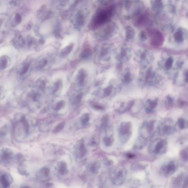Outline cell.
<instances>
[{"label": "cell", "mask_w": 188, "mask_h": 188, "mask_svg": "<svg viewBox=\"0 0 188 188\" xmlns=\"http://www.w3.org/2000/svg\"><path fill=\"white\" fill-rule=\"evenodd\" d=\"M167 143L163 139L158 138L154 141L150 146V150L155 154H161L166 150Z\"/></svg>", "instance_id": "cell-1"}, {"label": "cell", "mask_w": 188, "mask_h": 188, "mask_svg": "<svg viewBox=\"0 0 188 188\" xmlns=\"http://www.w3.org/2000/svg\"><path fill=\"white\" fill-rule=\"evenodd\" d=\"M132 124L130 122H123L119 128L120 139L123 142H126L131 135Z\"/></svg>", "instance_id": "cell-2"}, {"label": "cell", "mask_w": 188, "mask_h": 188, "mask_svg": "<svg viewBox=\"0 0 188 188\" xmlns=\"http://www.w3.org/2000/svg\"><path fill=\"white\" fill-rule=\"evenodd\" d=\"M161 135H169L173 132L175 127L173 122L171 119H167L161 124L158 128Z\"/></svg>", "instance_id": "cell-3"}, {"label": "cell", "mask_w": 188, "mask_h": 188, "mask_svg": "<svg viewBox=\"0 0 188 188\" xmlns=\"http://www.w3.org/2000/svg\"><path fill=\"white\" fill-rule=\"evenodd\" d=\"M13 152L8 148H3L0 152V160L4 165H7L11 163L15 158Z\"/></svg>", "instance_id": "cell-4"}, {"label": "cell", "mask_w": 188, "mask_h": 188, "mask_svg": "<svg viewBox=\"0 0 188 188\" xmlns=\"http://www.w3.org/2000/svg\"><path fill=\"white\" fill-rule=\"evenodd\" d=\"M126 171L124 169H119L115 174V182L117 185H121L124 181L126 176Z\"/></svg>", "instance_id": "cell-5"}, {"label": "cell", "mask_w": 188, "mask_h": 188, "mask_svg": "<svg viewBox=\"0 0 188 188\" xmlns=\"http://www.w3.org/2000/svg\"><path fill=\"white\" fill-rule=\"evenodd\" d=\"M12 179L11 176L6 174L0 176V188H7L11 185Z\"/></svg>", "instance_id": "cell-6"}, {"label": "cell", "mask_w": 188, "mask_h": 188, "mask_svg": "<svg viewBox=\"0 0 188 188\" xmlns=\"http://www.w3.org/2000/svg\"><path fill=\"white\" fill-rule=\"evenodd\" d=\"M176 165L174 162H170L168 164L162 167V171L165 175L168 176L172 174L176 171Z\"/></svg>", "instance_id": "cell-7"}, {"label": "cell", "mask_w": 188, "mask_h": 188, "mask_svg": "<svg viewBox=\"0 0 188 188\" xmlns=\"http://www.w3.org/2000/svg\"><path fill=\"white\" fill-rule=\"evenodd\" d=\"M158 104V100L156 99L154 100H148L146 102L145 108L147 113H152L155 109Z\"/></svg>", "instance_id": "cell-8"}, {"label": "cell", "mask_w": 188, "mask_h": 188, "mask_svg": "<svg viewBox=\"0 0 188 188\" xmlns=\"http://www.w3.org/2000/svg\"><path fill=\"white\" fill-rule=\"evenodd\" d=\"M58 173L62 175L67 174L69 172L68 166L66 163L64 161H61L58 163Z\"/></svg>", "instance_id": "cell-9"}, {"label": "cell", "mask_w": 188, "mask_h": 188, "mask_svg": "<svg viewBox=\"0 0 188 188\" xmlns=\"http://www.w3.org/2000/svg\"><path fill=\"white\" fill-rule=\"evenodd\" d=\"M50 170L47 167H44L40 169L37 173L36 176L40 178H46L49 176Z\"/></svg>", "instance_id": "cell-10"}, {"label": "cell", "mask_w": 188, "mask_h": 188, "mask_svg": "<svg viewBox=\"0 0 188 188\" xmlns=\"http://www.w3.org/2000/svg\"><path fill=\"white\" fill-rule=\"evenodd\" d=\"M155 36L152 38V44L155 46L161 44H162L163 37L162 34L158 31L154 33Z\"/></svg>", "instance_id": "cell-11"}, {"label": "cell", "mask_w": 188, "mask_h": 188, "mask_svg": "<svg viewBox=\"0 0 188 188\" xmlns=\"http://www.w3.org/2000/svg\"><path fill=\"white\" fill-rule=\"evenodd\" d=\"M148 140L147 138L140 136L138 138L136 143V146L138 148H141L144 147L147 144Z\"/></svg>", "instance_id": "cell-12"}, {"label": "cell", "mask_w": 188, "mask_h": 188, "mask_svg": "<svg viewBox=\"0 0 188 188\" xmlns=\"http://www.w3.org/2000/svg\"><path fill=\"white\" fill-rule=\"evenodd\" d=\"M126 33L127 39H132L134 36V30L130 26H127L126 27Z\"/></svg>", "instance_id": "cell-13"}, {"label": "cell", "mask_w": 188, "mask_h": 188, "mask_svg": "<svg viewBox=\"0 0 188 188\" xmlns=\"http://www.w3.org/2000/svg\"><path fill=\"white\" fill-rule=\"evenodd\" d=\"M174 38L175 40L178 42H181L183 41L184 37L183 35V32L181 30H178L175 33L174 35Z\"/></svg>", "instance_id": "cell-14"}, {"label": "cell", "mask_w": 188, "mask_h": 188, "mask_svg": "<svg viewBox=\"0 0 188 188\" xmlns=\"http://www.w3.org/2000/svg\"><path fill=\"white\" fill-rule=\"evenodd\" d=\"M18 171L20 175L23 176H27L29 175L28 173L25 169L23 164H20L18 168Z\"/></svg>", "instance_id": "cell-15"}, {"label": "cell", "mask_w": 188, "mask_h": 188, "mask_svg": "<svg viewBox=\"0 0 188 188\" xmlns=\"http://www.w3.org/2000/svg\"><path fill=\"white\" fill-rule=\"evenodd\" d=\"M86 149L85 146L83 142H81L79 147V154L80 157L82 158L85 155L86 153Z\"/></svg>", "instance_id": "cell-16"}, {"label": "cell", "mask_w": 188, "mask_h": 188, "mask_svg": "<svg viewBox=\"0 0 188 188\" xmlns=\"http://www.w3.org/2000/svg\"><path fill=\"white\" fill-rule=\"evenodd\" d=\"M174 100L170 96H167L165 100V104L167 107H171L173 105Z\"/></svg>", "instance_id": "cell-17"}, {"label": "cell", "mask_w": 188, "mask_h": 188, "mask_svg": "<svg viewBox=\"0 0 188 188\" xmlns=\"http://www.w3.org/2000/svg\"><path fill=\"white\" fill-rule=\"evenodd\" d=\"M65 124L66 123L65 122H62L60 123L53 129V133H57L59 132H60L61 130H62L63 129Z\"/></svg>", "instance_id": "cell-18"}, {"label": "cell", "mask_w": 188, "mask_h": 188, "mask_svg": "<svg viewBox=\"0 0 188 188\" xmlns=\"http://www.w3.org/2000/svg\"><path fill=\"white\" fill-rule=\"evenodd\" d=\"M100 165L97 162H95L93 163L91 167V171L93 173H96L99 170Z\"/></svg>", "instance_id": "cell-19"}, {"label": "cell", "mask_w": 188, "mask_h": 188, "mask_svg": "<svg viewBox=\"0 0 188 188\" xmlns=\"http://www.w3.org/2000/svg\"><path fill=\"white\" fill-rule=\"evenodd\" d=\"M173 64V59L171 57H169L166 60L165 63V66L167 70L171 69Z\"/></svg>", "instance_id": "cell-20"}, {"label": "cell", "mask_w": 188, "mask_h": 188, "mask_svg": "<svg viewBox=\"0 0 188 188\" xmlns=\"http://www.w3.org/2000/svg\"><path fill=\"white\" fill-rule=\"evenodd\" d=\"M104 142L106 146H110L112 145L113 139L110 137H105L104 138Z\"/></svg>", "instance_id": "cell-21"}, {"label": "cell", "mask_w": 188, "mask_h": 188, "mask_svg": "<svg viewBox=\"0 0 188 188\" xmlns=\"http://www.w3.org/2000/svg\"><path fill=\"white\" fill-rule=\"evenodd\" d=\"M177 124L179 128L181 129H185L186 127V122L185 119L183 118L179 119L177 121Z\"/></svg>", "instance_id": "cell-22"}, {"label": "cell", "mask_w": 188, "mask_h": 188, "mask_svg": "<svg viewBox=\"0 0 188 188\" xmlns=\"http://www.w3.org/2000/svg\"><path fill=\"white\" fill-rule=\"evenodd\" d=\"M89 116L88 114H85L82 115L81 118V121L82 124H86L88 123L89 120Z\"/></svg>", "instance_id": "cell-23"}, {"label": "cell", "mask_w": 188, "mask_h": 188, "mask_svg": "<svg viewBox=\"0 0 188 188\" xmlns=\"http://www.w3.org/2000/svg\"><path fill=\"white\" fill-rule=\"evenodd\" d=\"M132 80V77L131 74L129 72H127L124 75L122 78V81L125 83H128Z\"/></svg>", "instance_id": "cell-24"}, {"label": "cell", "mask_w": 188, "mask_h": 188, "mask_svg": "<svg viewBox=\"0 0 188 188\" xmlns=\"http://www.w3.org/2000/svg\"><path fill=\"white\" fill-rule=\"evenodd\" d=\"M14 159L16 160V162L20 164H22L24 160V156L21 154H19L16 155V157H15Z\"/></svg>", "instance_id": "cell-25"}, {"label": "cell", "mask_w": 188, "mask_h": 188, "mask_svg": "<svg viewBox=\"0 0 188 188\" xmlns=\"http://www.w3.org/2000/svg\"><path fill=\"white\" fill-rule=\"evenodd\" d=\"M113 87L111 86H109L107 87L104 91V94H105V96H109V95H111Z\"/></svg>", "instance_id": "cell-26"}, {"label": "cell", "mask_w": 188, "mask_h": 188, "mask_svg": "<svg viewBox=\"0 0 188 188\" xmlns=\"http://www.w3.org/2000/svg\"><path fill=\"white\" fill-rule=\"evenodd\" d=\"M65 105V102L63 101H60L57 104L56 106L55 110L56 111H58L60 110Z\"/></svg>", "instance_id": "cell-27"}, {"label": "cell", "mask_w": 188, "mask_h": 188, "mask_svg": "<svg viewBox=\"0 0 188 188\" xmlns=\"http://www.w3.org/2000/svg\"><path fill=\"white\" fill-rule=\"evenodd\" d=\"M82 96H83V94L82 93L77 95L75 98V103H79L80 102L81 99H82Z\"/></svg>", "instance_id": "cell-28"}, {"label": "cell", "mask_w": 188, "mask_h": 188, "mask_svg": "<svg viewBox=\"0 0 188 188\" xmlns=\"http://www.w3.org/2000/svg\"><path fill=\"white\" fill-rule=\"evenodd\" d=\"M140 38L142 40H146L147 39V34L144 31H142L140 33Z\"/></svg>", "instance_id": "cell-29"}, {"label": "cell", "mask_w": 188, "mask_h": 188, "mask_svg": "<svg viewBox=\"0 0 188 188\" xmlns=\"http://www.w3.org/2000/svg\"><path fill=\"white\" fill-rule=\"evenodd\" d=\"M60 86V83L59 82H57L54 85V88H53V92L55 93L58 91Z\"/></svg>", "instance_id": "cell-30"}, {"label": "cell", "mask_w": 188, "mask_h": 188, "mask_svg": "<svg viewBox=\"0 0 188 188\" xmlns=\"http://www.w3.org/2000/svg\"><path fill=\"white\" fill-rule=\"evenodd\" d=\"M181 156L183 159L185 160H187V151H186L184 150L182 151V152L181 153Z\"/></svg>", "instance_id": "cell-31"}, {"label": "cell", "mask_w": 188, "mask_h": 188, "mask_svg": "<svg viewBox=\"0 0 188 188\" xmlns=\"http://www.w3.org/2000/svg\"><path fill=\"white\" fill-rule=\"evenodd\" d=\"M93 107L94 108H95V109H97V110H103V108L99 106V105H93Z\"/></svg>", "instance_id": "cell-32"}, {"label": "cell", "mask_w": 188, "mask_h": 188, "mask_svg": "<svg viewBox=\"0 0 188 188\" xmlns=\"http://www.w3.org/2000/svg\"><path fill=\"white\" fill-rule=\"evenodd\" d=\"M20 188H30V187L27 185H21Z\"/></svg>", "instance_id": "cell-33"}, {"label": "cell", "mask_w": 188, "mask_h": 188, "mask_svg": "<svg viewBox=\"0 0 188 188\" xmlns=\"http://www.w3.org/2000/svg\"><path fill=\"white\" fill-rule=\"evenodd\" d=\"M128 157L129 158H133L134 157V156H133V154H129L128 155Z\"/></svg>", "instance_id": "cell-34"}, {"label": "cell", "mask_w": 188, "mask_h": 188, "mask_svg": "<svg viewBox=\"0 0 188 188\" xmlns=\"http://www.w3.org/2000/svg\"><path fill=\"white\" fill-rule=\"evenodd\" d=\"M0 96H1V89H0Z\"/></svg>", "instance_id": "cell-35"}]
</instances>
